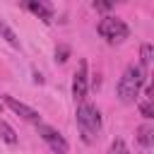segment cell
<instances>
[{
    "instance_id": "6da1fadb",
    "label": "cell",
    "mask_w": 154,
    "mask_h": 154,
    "mask_svg": "<svg viewBox=\"0 0 154 154\" xmlns=\"http://www.w3.org/2000/svg\"><path fill=\"white\" fill-rule=\"evenodd\" d=\"M144 77H147L144 70H140L137 65H128L125 72L118 79V99L123 103H135L137 94H140V89L144 84Z\"/></svg>"
},
{
    "instance_id": "7a4b0ae2",
    "label": "cell",
    "mask_w": 154,
    "mask_h": 154,
    "mask_svg": "<svg viewBox=\"0 0 154 154\" xmlns=\"http://www.w3.org/2000/svg\"><path fill=\"white\" fill-rule=\"evenodd\" d=\"M77 128H79V135L87 144H91L96 140V135L101 132V113L96 106L91 103H79L77 106Z\"/></svg>"
},
{
    "instance_id": "3957f363",
    "label": "cell",
    "mask_w": 154,
    "mask_h": 154,
    "mask_svg": "<svg viewBox=\"0 0 154 154\" xmlns=\"http://www.w3.org/2000/svg\"><path fill=\"white\" fill-rule=\"evenodd\" d=\"M96 31H99V36H103L108 43H120V41H125V38L130 36L128 24H125L123 19H118V17H111V14H106V17L99 22Z\"/></svg>"
},
{
    "instance_id": "277c9868",
    "label": "cell",
    "mask_w": 154,
    "mask_h": 154,
    "mask_svg": "<svg viewBox=\"0 0 154 154\" xmlns=\"http://www.w3.org/2000/svg\"><path fill=\"white\" fill-rule=\"evenodd\" d=\"M36 132L41 135V140L55 152V154H67L70 152V144H67V140L55 130V128H51V125H41V123H36Z\"/></svg>"
},
{
    "instance_id": "5b68a950",
    "label": "cell",
    "mask_w": 154,
    "mask_h": 154,
    "mask_svg": "<svg viewBox=\"0 0 154 154\" xmlns=\"http://www.w3.org/2000/svg\"><path fill=\"white\" fill-rule=\"evenodd\" d=\"M87 91H89V75H87V60H79V67L72 77V96L75 101L84 103L87 99Z\"/></svg>"
},
{
    "instance_id": "8992f818",
    "label": "cell",
    "mask_w": 154,
    "mask_h": 154,
    "mask_svg": "<svg viewBox=\"0 0 154 154\" xmlns=\"http://www.w3.org/2000/svg\"><path fill=\"white\" fill-rule=\"evenodd\" d=\"M5 99V103L19 116V118H24V120H31V123H38V111H34L31 106H26V103H22V101H17L14 96H10V94H5L2 96Z\"/></svg>"
},
{
    "instance_id": "52a82bcc",
    "label": "cell",
    "mask_w": 154,
    "mask_h": 154,
    "mask_svg": "<svg viewBox=\"0 0 154 154\" xmlns=\"http://www.w3.org/2000/svg\"><path fill=\"white\" fill-rule=\"evenodd\" d=\"M26 10L34 12L38 19H43L46 24L53 22V7H51L48 2H43V0H29V2H26Z\"/></svg>"
},
{
    "instance_id": "ba28073f",
    "label": "cell",
    "mask_w": 154,
    "mask_h": 154,
    "mask_svg": "<svg viewBox=\"0 0 154 154\" xmlns=\"http://www.w3.org/2000/svg\"><path fill=\"white\" fill-rule=\"evenodd\" d=\"M152 135H154L152 125H140V128H137V142H140L144 149L152 144Z\"/></svg>"
},
{
    "instance_id": "9c48e42d",
    "label": "cell",
    "mask_w": 154,
    "mask_h": 154,
    "mask_svg": "<svg viewBox=\"0 0 154 154\" xmlns=\"http://www.w3.org/2000/svg\"><path fill=\"white\" fill-rule=\"evenodd\" d=\"M152 55H154V48H152V43H142V48H140V60H142V67H140V70L149 67V63H152Z\"/></svg>"
},
{
    "instance_id": "30bf717a",
    "label": "cell",
    "mask_w": 154,
    "mask_h": 154,
    "mask_svg": "<svg viewBox=\"0 0 154 154\" xmlns=\"http://www.w3.org/2000/svg\"><path fill=\"white\" fill-rule=\"evenodd\" d=\"M0 135H2V140H5L7 144H17V135H14V130H12L5 120H0Z\"/></svg>"
},
{
    "instance_id": "8fae6325",
    "label": "cell",
    "mask_w": 154,
    "mask_h": 154,
    "mask_svg": "<svg viewBox=\"0 0 154 154\" xmlns=\"http://www.w3.org/2000/svg\"><path fill=\"white\" fill-rule=\"evenodd\" d=\"M0 34H2L5 38H7V43H10V46L19 48V41H17V36H14V31H12V29H10V26H7L5 22H0Z\"/></svg>"
},
{
    "instance_id": "7c38bea8",
    "label": "cell",
    "mask_w": 154,
    "mask_h": 154,
    "mask_svg": "<svg viewBox=\"0 0 154 154\" xmlns=\"http://www.w3.org/2000/svg\"><path fill=\"white\" fill-rule=\"evenodd\" d=\"M108 154H130V152H128L125 142L118 137V140H113V142H111V149H108Z\"/></svg>"
},
{
    "instance_id": "4fadbf2b",
    "label": "cell",
    "mask_w": 154,
    "mask_h": 154,
    "mask_svg": "<svg viewBox=\"0 0 154 154\" xmlns=\"http://www.w3.org/2000/svg\"><path fill=\"white\" fill-rule=\"evenodd\" d=\"M140 111H142V116H144V118H154V106H152V101H149V99L140 103Z\"/></svg>"
},
{
    "instance_id": "5bb4252c",
    "label": "cell",
    "mask_w": 154,
    "mask_h": 154,
    "mask_svg": "<svg viewBox=\"0 0 154 154\" xmlns=\"http://www.w3.org/2000/svg\"><path fill=\"white\" fill-rule=\"evenodd\" d=\"M67 55H70V48H67V46H58V48H55V60L65 63V60H67Z\"/></svg>"
},
{
    "instance_id": "9a60e30c",
    "label": "cell",
    "mask_w": 154,
    "mask_h": 154,
    "mask_svg": "<svg viewBox=\"0 0 154 154\" xmlns=\"http://www.w3.org/2000/svg\"><path fill=\"white\" fill-rule=\"evenodd\" d=\"M94 7L101 10V12H106V10H111V2H94Z\"/></svg>"
},
{
    "instance_id": "2e32d148",
    "label": "cell",
    "mask_w": 154,
    "mask_h": 154,
    "mask_svg": "<svg viewBox=\"0 0 154 154\" xmlns=\"http://www.w3.org/2000/svg\"><path fill=\"white\" fill-rule=\"evenodd\" d=\"M0 108H2V106H0Z\"/></svg>"
}]
</instances>
